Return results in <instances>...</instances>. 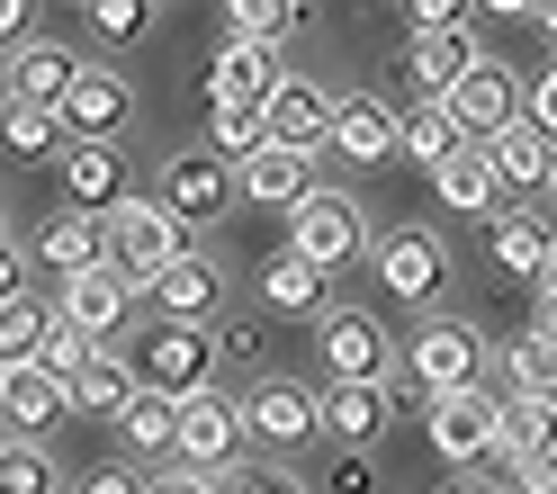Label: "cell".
<instances>
[{
	"label": "cell",
	"mask_w": 557,
	"mask_h": 494,
	"mask_svg": "<svg viewBox=\"0 0 557 494\" xmlns=\"http://www.w3.org/2000/svg\"><path fill=\"white\" fill-rule=\"evenodd\" d=\"M82 494H145V477H126V468H99Z\"/></svg>",
	"instance_id": "48"
},
{
	"label": "cell",
	"mask_w": 557,
	"mask_h": 494,
	"mask_svg": "<svg viewBox=\"0 0 557 494\" xmlns=\"http://www.w3.org/2000/svg\"><path fill=\"white\" fill-rule=\"evenodd\" d=\"M10 297H27V252L0 234V306H10Z\"/></svg>",
	"instance_id": "44"
},
{
	"label": "cell",
	"mask_w": 557,
	"mask_h": 494,
	"mask_svg": "<svg viewBox=\"0 0 557 494\" xmlns=\"http://www.w3.org/2000/svg\"><path fill=\"white\" fill-rule=\"evenodd\" d=\"M512 485L521 494H557V449H521L512 458Z\"/></svg>",
	"instance_id": "42"
},
{
	"label": "cell",
	"mask_w": 557,
	"mask_h": 494,
	"mask_svg": "<svg viewBox=\"0 0 557 494\" xmlns=\"http://www.w3.org/2000/svg\"><path fill=\"white\" fill-rule=\"evenodd\" d=\"M297 27H306L297 0H234V10H225V37H234V46H261V54H278Z\"/></svg>",
	"instance_id": "34"
},
{
	"label": "cell",
	"mask_w": 557,
	"mask_h": 494,
	"mask_svg": "<svg viewBox=\"0 0 557 494\" xmlns=\"http://www.w3.org/2000/svg\"><path fill=\"white\" fill-rule=\"evenodd\" d=\"M441 109L459 118V135H468V145H485V135H504V126L521 118V82H512V63H504V54H476V73H468L459 90H449Z\"/></svg>",
	"instance_id": "11"
},
{
	"label": "cell",
	"mask_w": 557,
	"mask_h": 494,
	"mask_svg": "<svg viewBox=\"0 0 557 494\" xmlns=\"http://www.w3.org/2000/svg\"><path fill=\"white\" fill-rule=\"evenodd\" d=\"M449 494H495V485H476V477H459V485H449Z\"/></svg>",
	"instance_id": "53"
},
{
	"label": "cell",
	"mask_w": 557,
	"mask_h": 494,
	"mask_svg": "<svg viewBox=\"0 0 557 494\" xmlns=\"http://www.w3.org/2000/svg\"><path fill=\"white\" fill-rule=\"evenodd\" d=\"M540 288H557V234H548V279H540Z\"/></svg>",
	"instance_id": "52"
},
{
	"label": "cell",
	"mask_w": 557,
	"mask_h": 494,
	"mask_svg": "<svg viewBox=\"0 0 557 494\" xmlns=\"http://www.w3.org/2000/svg\"><path fill=\"white\" fill-rule=\"evenodd\" d=\"M46 333H54V306L46 297H10V306H0V369H37L46 360Z\"/></svg>",
	"instance_id": "33"
},
{
	"label": "cell",
	"mask_w": 557,
	"mask_h": 494,
	"mask_svg": "<svg viewBox=\"0 0 557 494\" xmlns=\"http://www.w3.org/2000/svg\"><path fill=\"white\" fill-rule=\"evenodd\" d=\"M0 46H27V0H0Z\"/></svg>",
	"instance_id": "49"
},
{
	"label": "cell",
	"mask_w": 557,
	"mask_h": 494,
	"mask_svg": "<svg viewBox=\"0 0 557 494\" xmlns=\"http://www.w3.org/2000/svg\"><path fill=\"white\" fill-rule=\"evenodd\" d=\"M54 189H63V207H73V217H109V207L135 198L117 145H63V153H54Z\"/></svg>",
	"instance_id": "12"
},
{
	"label": "cell",
	"mask_w": 557,
	"mask_h": 494,
	"mask_svg": "<svg viewBox=\"0 0 557 494\" xmlns=\"http://www.w3.org/2000/svg\"><path fill=\"white\" fill-rule=\"evenodd\" d=\"M531 333H540V342L557 350V288H540V314H531Z\"/></svg>",
	"instance_id": "50"
},
{
	"label": "cell",
	"mask_w": 557,
	"mask_h": 494,
	"mask_svg": "<svg viewBox=\"0 0 557 494\" xmlns=\"http://www.w3.org/2000/svg\"><path fill=\"white\" fill-rule=\"evenodd\" d=\"M476 153L495 162V181H504V189H548V181H557V145H548L531 118H512L504 135H485Z\"/></svg>",
	"instance_id": "22"
},
{
	"label": "cell",
	"mask_w": 557,
	"mask_h": 494,
	"mask_svg": "<svg viewBox=\"0 0 557 494\" xmlns=\"http://www.w3.org/2000/svg\"><path fill=\"white\" fill-rule=\"evenodd\" d=\"M90 350H99V342H90L82 324H63V314H54V333H46V360H37V369H54V378H82V360H90Z\"/></svg>",
	"instance_id": "39"
},
{
	"label": "cell",
	"mask_w": 557,
	"mask_h": 494,
	"mask_svg": "<svg viewBox=\"0 0 557 494\" xmlns=\"http://www.w3.org/2000/svg\"><path fill=\"white\" fill-rule=\"evenodd\" d=\"M0 449H10V432H0Z\"/></svg>",
	"instance_id": "55"
},
{
	"label": "cell",
	"mask_w": 557,
	"mask_h": 494,
	"mask_svg": "<svg viewBox=\"0 0 557 494\" xmlns=\"http://www.w3.org/2000/svg\"><path fill=\"white\" fill-rule=\"evenodd\" d=\"M63 413H73V386L54 369H10V386H0V432L10 441H46Z\"/></svg>",
	"instance_id": "17"
},
{
	"label": "cell",
	"mask_w": 557,
	"mask_h": 494,
	"mask_svg": "<svg viewBox=\"0 0 557 494\" xmlns=\"http://www.w3.org/2000/svg\"><path fill=\"white\" fill-rule=\"evenodd\" d=\"M548 234H557V225L521 217V207L495 217V270H512V279H531V288H540V279H548Z\"/></svg>",
	"instance_id": "35"
},
{
	"label": "cell",
	"mask_w": 557,
	"mask_h": 494,
	"mask_svg": "<svg viewBox=\"0 0 557 494\" xmlns=\"http://www.w3.org/2000/svg\"><path fill=\"white\" fill-rule=\"evenodd\" d=\"M485 369H495L485 333L459 324V314H432V324L405 342V369L387 378V396H423V405H441V396H476Z\"/></svg>",
	"instance_id": "1"
},
{
	"label": "cell",
	"mask_w": 557,
	"mask_h": 494,
	"mask_svg": "<svg viewBox=\"0 0 557 494\" xmlns=\"http://www.w3.org/2000/svg\"><path fill=\"white\" fill-rule=\"evenodd\" d=\"M145 494H225V485H216V477H198V468H162Z\"/></svg>",
	"instance_id": "45"
},
{
	"label": "cell",
	"mask_w": 557,
	"mask_h": 494,
	"mask_svg": "<svg viewBox=\"0 0 557 494\" xmlns=\"http://www.w3.org/2000/svg\"><path fill=\"white\" fill-rule=\"evenodd\" d=\"M145 297H153V324H207V314L225 306V279H216V261L189 252V261H171Z\"/></svg>",
	"instance_id": "21"
},
{
	"label": "cell",
	"mask_w": 557,
	"mask_h": 494,
	"mask_svg": "<svg viewBox=\"0 0 557 494\" xmlns=\"http://www.w3.org/2000/svg\"><path fill=\"white\" fill-rule=\"evenodd\" d=\"M369 261H377V288L405 297V306H432V297L449 288V252H441V234H423V225L377 234V243H369Z\"/></svg>",
	"instance_id": "8"
},
{
	"label": "cell",
	"mask_w": 557,
	"mask_h": 494,
	"mask_svg": "<svg viewBox=\"0 0 557 494\" xmlns=\"http://www.w3.org/2000/svg\"><path fill=\"white\" fill-rule=\"evenodd\" d=\"M234 181H243V198H252V207H278V217H297V207L324 189V181H315V153H288V145H261Z\"/></svg>",
	"instance_id": "19"
},
{
	"label": "cell",
	"mask_w": 557,
	"mask_h": 494,
	"mask_svg": "<svg viewBox=\"0 0 557 494\" xmlns=\"http://www.w3.org/2000/svg\"><path fill=\"white\" fill-rule=\"evenodd\" d=\"M0 386H10V369H0Z\"/></svg>",
	"instance_id": "54"
},
{
	"label": "cell",
	"mask_w": 557,
	"mask_h": 494,
	"mask_svg": "<svg viewBox=\"0 0 557 494\" xmlns=\"http://www.w3.org/2000/svg\"><path fill=\"white\" fill-rule=\"evenodd\" d=\"M117 441H126L135 458H181V405L145 386V396H135V405L117 413Z\"/></svg>",
	"instance_id": "31"
},
{
	"label": "cell",
	"mask_w": 557,
	"mask_h": 494,
	"mask_svg": "<svg viewBox=\"0 0 557 494\" xmlns=\"http://www.w3.org/2000/svg\"><path fill=\"white\" fill-rule=\"evenodd\" d=\"M63 386H73V413H109V422L145 396V386H135V369H126V350H90L82 378H63Z\"/></svg>",
	"instance_id": "27"
},
{
	"label": "cell",
	"mask_w": 557,
	"mask_h": 494,
	"mask_svg": "<svg viewBox=\"0 0 557 494\" xmlns=\"http://www.w3.org/2000/svg\"><path fill=\"white\" fill-rule=\"evenodd\" d=\"M243 441H261V449H306V441H324V386L252 378V386H243Z\"/></svg>",
	"instance_id": "4"
},
{
	"label": "cell",
	"mask_w": 557,
	"mask_h": 494,
	"mask_svg": "<svg viewBox=\"0 0 557 494\" xmlns=\"http://www.w3.org/2000/svg\"><path fill=\"white\" fill-rule=\"evenodd\" d=\"M181 225H216L225 207L243 198V181H234V162H216V153H171L162 162V189H153Z\"/></svg>",
	"instance_id": "9"
},
{
	"label": "cell",
	"mask_w": 557,
	"mask_h": 494,
	"mask_svg": "<svg viewBox=\"0 0 557 494\" xmlns=\"http://www.w3.org/2000/svg\"><path fill=\"white\" fill-rule=\"evenodd\" d=\"M171 261H189V225L171 217L162 198H126V207H109V270L126 279L135 297H145Z\"/></svg>",
	"instance_id": "3"
},
{
	"label": "cell",
	"mask_w": 557,
	"mask_h": 494,
	"mask_svg": "<svg viewBox=\"0 0 557 494\" xmlns=\"http://www.w3.org/2000/svg\"><path fill=\"white\" fill-rule=\"evenodd\" d=\"M54 118H63V145H117L126 118H135V90L117 82V63H90Z\"/></svg>",
	"instance_id": "10"
},
{
	"label": "cell",
	"mask_w": 557,
	"mask_h": 494,
	"mask_svg": "<svg viewBox=\"0 0 557 494\" xmlns=\"http://www.w3.org/2000/svg\"><path fill=\"white\" fill-rule=\"evenodd\" d=\"M0 494H54V449L46 441H10L0 449Z\"/></svg>",
	"instance_id": "37"
},
{
	"label": "cell",
	"mask_w": 557,
	"mask_h": 494,
	"mask_svg": "<svg viewBox=\"0 0 557 494\" xmlns=\"http://www.w3.org/2000/svg\"><path fill=\"white\" fill-rule=\"evenodd\" d=\"M261 306H270V314H297V324H324V314H333V288H324L315 261L270 252V261H261Z\"/></svg>",
	"instance_id": "23"
},
{
	"label": "cell",
	"mask_w": 557,
	"mask_h": 494,
	"mask_svg": "<svg viewBox=\"0 0 557 494\" xmlns=\"http://www.w3.org/2000/svg\"><path fill=\"white\" fill-rule=\"evenodd\" d=\"M270 145V109H252V99H225V109H207V153H216V162H252Z\"/></svg>",
	"instance_id": "32"
},
{
	"label": "cell",
	"mask_w": 557,
	"mask_h": 494,
	"mask_svg": "<svg viewBox=\"0 0 557 494\" xmlns=\"http://www.w3.org/2000/svg\"><path fill=\"white\" fill-rule=\"evenodd\" d=\"M63 324H82L99 350H126V314H135V288L117 270H82V279H63V297H54Z\"/></svg>",
	"instance_id": "14"
},
{
	"label": "cell",
	"mask_w": 557,
	"mask_h": 494,
	"mask_svg": "<svg viewBox=\"0 0 557 494\" xmlns=\"http://www.w3.org/2000/svg\"><path fill=\"white\" fill-rule=\"evenodd\" d=\"M288 252H297V261H315V270H342L351 252H369V217H360V198L315 189V198L288 217Z\"/></svg>",
	"instance_id": "7"
},
{
	"label": "cell",
	"mask_w": 557,
	"mask_h": 494,
	"mask_svg": "<svg viewBox=\"0 0 557 494\" xmlns=\"http://www.w3.org/2000/svg\"><path fill=\"white\" fill-rule=\"evenodd\" d=\"M387 422H396V396H387V386H333V378H324V441L369 449Z\"/></svg>",
	"instance_id": "26"
},
{
	"label": "cell",
	"mask_w": 557,
	"mask_h": 494,
	"mask_svg": "<svg viewBox=\"0 0 557 494\" xmlns=\"http://www.w3.org/2000/svg\"><path fill=\"white\" fill-rule=\"evenodd\" d=\"M82 73H90V54H73L63 37H27L10 54V99H27V109H63Z\"/></svg>",
	"instance_id": "16"
},
{
	"label": "cell",
	"mask_w": 557,
	"mask_h": 494,
	"mask_svg": "<svg viewBox=\"0 0 557 494\" xmlns=\"http://www.w3.org/2000/svg\"><path fill=\"white\" fill-rule=\"evenodd\" d=\"M315 360L333 369V386H387V378H396V342H387L377 314L333 306L324 324H315Z\"/></svg>",
	"instance_id": "5"
},
{
	"label": "cell",
	"mask_w": 557,
	"mask_h": 494,
	"mask_svg": "<svg viewBox=\"0 0 557 494\" xmlns=\"http://www.w3.org/2000/svg\"><path fill=\"white\" fill-rule=\"evenodd\" d=\"M225 494H306L297 477H278V468H252V477H234Z\"/></svg>",
	"instance_id": "46"
},
{
	"label": "cell",
	"mask_w": 557,
	"mask_h": 494,
	"mask_svg": "<svg viewBox=\"0 0 557 494\" xmlns=\"http://www.w3.org/2000/svg\"><path fill=\"white\" fill-rule=\"evenodd\" d=\"M90 27H99L109 46H135V37L153 27V10H145V0H90Z\"/></svg>",
	"instance_id": "38"
},
{
	"label": "cell",
	"mask_w": 557,
	"mask_h": 494,
	"mask_svg": "<svg viewBox=\"0 0 557 494\" xmlns=\"http://www.w3.org/2000/svg\"><path fill=\"white\" fill-rule=\"evenodd\" d=\"M531 18H540V37L557 46V0H548V10H540V0H531Z\"/></svg>",
	"instance_id": "51"
},
{
	"label": "cell",
	"mask_w": 557,
	"mask_h": 494,
	"mask_svg": "<svg viewBox=\"0 0 557 494\" xmlns=\"http://www.w3.org/2000/svg\"><path fill=\"white\" fill-rule=\"evenodd\" d=\"M476 54H485V46L468 37V27H449V37H413V46H405V82L423 90V99H449V90L476 73Z\"/></svg>",
	"instance_id": "24"
},
{
	"label": "cell",
	"mask_w": 557,
	"mask_h": 494,
	"mask_svg": "<svg viewBox=\"0 0 557 494\" xmlns=\"http://www.w3.org/2000/svg\"><path fill=\"white\" fill-rule=\"evenodd\" d=\"M37 270H54V279L109 270V217H73V207H54V217L37 225Z\"/></svg>",
	"instance_id": "20"
},
{
	"label": "cell",
	"mask_w": 557,
	"mask_h": 494,
	"mask_svg": "<svg viewBox=\"0 0 557 494\" xmlns=\"http://www.w3.org/2000/svg\"><path fill=\"white\" fill-rule=\"evenodd\" d=\"M278 82H288V73H278V54H261V46H216V54H207V99H216V109H225V99H252V109H270V90Z\"/></svg>",
	"instance_id": "25"
},
{
	"label": "cell",
	"mask_w": 557,
	"mask_h": 494,
	"mask_svg": "<svg viewBox=\"0 0 557 494\" xmlns=\"http://www.w3.org/2000/svg\"><path fill=\"white\" fill-rule=\"evenodd\" d=\"M432 198L449 207V217H485V207L504 198V181H495V162H485V153L468 145L459 162H441V171H432Z\"/></svg>",
	"instance_id": "30"
},
{
	"label": "cell",
	"mask_w": 557,
	"mask_h": 494,
	"mask_svg": "<svg viewBox=\"0 0 557 494\" xmlns=\"http://www.w3.org/2000/svg\"><path fill=\"white\" fill-rule=\"evenodd\" d=\"M234 449H243V396H216V386H207V396H189V405H181V458H171V468L216 477Z\"/></svg>",
	"instance_id": "15"
},
{
	"label": "cell",
	"mask_w": 557,
	"mask_h": 494,
	"mask_svg": "<svg viewBox=\"0 0 557 494\" xmlns=\"http://www.w3.org/2000/svg\"><path fill=\"white\" fill-rule=\"evenodd\" d=\"M216 350H225V360H252L261 333H252V324H225V333H216Z\"/></svg>",
	"instance_id": "47"
},
{
	"label": "cell",
	"mask_w": 557,
	"mask_h": 494,
	"mask_svg": "<svg viewBox=\"0 0 557 494\" xmlns=\"http://www.w3.org/2000/svg\"><path fill=\"white\" fill-rule=\"evenodd\" d=\"M548 198H557V181H548Z\"/></svg>",
	"instance_id": "56"
},
{
	"label": "cell",
	"mask_w": 557,
	"mask_h": 494,
	"mask_svg": "<svg viewBox=\"0 0 557 494\" xmlns=\"http://www.w3.org/2000/svg\"><path fill=\"white\" fill-rule=\"evenodd\" d=\"M396 153L423 162V171H441V162L468 153V135H459V118H449L441 99H405V145H396Z\"/></svg>",
	"instance_id": "28"
},
{
	"label": "cell",
	"mask_w": 557,
	"mask_h": 494,
	"mask_svg": "<svg viewBox=\"0 0 557 494\" xmlns=\"http://www.w3.org/2000/svg\"><path fill=\"white\" fill-rule=\"evenodd\" d=\"M405 27H413V37H449V27H468V10H459V0H413Z\"/></svg>",
	"instance_id": "41"
},
{
	"label": "cell",
	"mask_w": 557,
	"mask_h": 494,
	"mask_svg": "<svg viewBox=\"0 0 557 494\" xmlns=\"http://www.w3.org/2000/svg\"><path fill=\"white\" fill-rule=\"evenodd\" d=\"M216 360H225V350H216V333H207V324H135V333H126L135 386H153V396H171V405L207 396Z\"/></svg>",
	"instance_id": "2"
},
{
	"label": "cell",
	"mask_w": 557,
	"mask_h": 494,
	"mask_svg": "<svg viewBox=\"0 0 557 494\" xmlns=\"http://www.w3.org/2000/svg\"><path fill=\"white\" fill-rule=\"evenodd\" d=\"M0 145L18 162H54L63 153V118L54 109H27V99H0Z\"/></svg>",
	"instance_id": "36"
},
{
	"label": "cell",
	"mask_w": 557,
	"mask_h": 494,
	"mask_svg": "<svg viewBox=\"0 0 557 494\" xmlns=\"http://www.w3.org/2000/svg\"><path fill=\"white\" fill-rule=\"evenodd\" d=\"M333 494H377V468H369V449H342V458H333Z\"/></svg>",
	"instance_id": "43"
},
{
	"label": "cell",
	"mask_w": 557,
	"mask_h": 494,
	"mask_svg": "<svg viewBox=\"0 0 557 494\" xmlns=\"http://www.w3.org/2000/svg\"><path fill=\"white\" fill-rule=\"evenodd\" d=\"M495 369H504V396H521V405H548V413H557V350H548L540 333L504 342V350H495Z\"/></svg>",
	"instance_id": "29"
},
{
	"label": "cell",
	"mask_w": 557,
	"mask_h": 494,
	"mask_svg": "<svg viewBox=\"0 0 557 494\" xmlns=\"http://www.w3.org/2000/svg\"><path fill=\"white\" fill-rule=\"evenodd\" d=\"M521 118H531L548 145H557V54H548V73H540V82H521Z\"/></svg>",
	"instance_id": "40"
},
{
	"label": "cell",
	"mask_w": 557,
	"mask_h": 494,
	"mask_svg": "<svg viewBox=\"0 0 557 494\" xmlns=\"http://www.w3.org/2000/svg\"><path fill=\"white\" fill-rule=\"evenodd\" d=\"M396 145H405V109H396V99H377V90H351V99H342V109H333V145L324 153H342V162H396Z\"/></svg>",
	"instance_id": "13"
},
{
	"label": "cell",
	"mask_w": 557,
	"mask_h": 494,
	"mask_svg": "<svg viewBox=\"0 0 557 494\" xmlns=\"http://www.w3.org/2000/svg\"><path fill=\"white\" fill-rule=\"evenodd\" d=\"M333 109H342V99L333 90H315V82H278L270 90V145H288V153H324L333 145Z\"/></svg>",
	"instance_id": "18"
},
{
	"label": "cell",
	"mask_w": 557,
	"mask_h": 494,
	"mask_svg": "<svg viewBox=\"0 0 557 494\" xmlns=\"http://www.w3.org/2000/svg\"><path fill=\"white\" fill-rule=\"evenodd\" d=\"M423 432H432V449L449 458V468H485V458L504 449V396H495V386L441 396V405H423Z\"/></svg>",
	"instance_id": "6"
}]
</instances>
